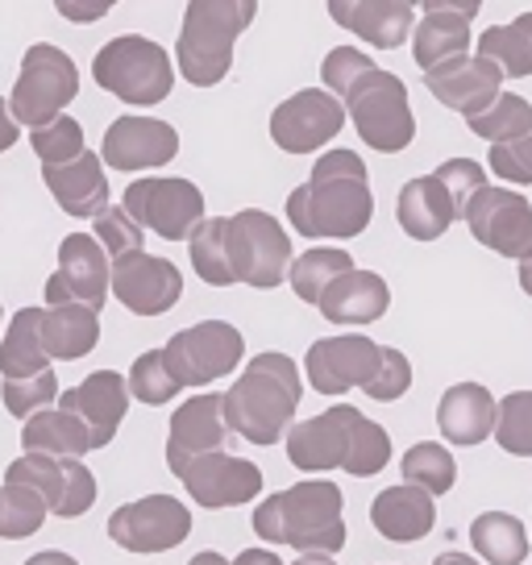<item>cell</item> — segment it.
Segmentation results:
<instances>
[{
    "mask_svg": "<svg viewBox=\"0 0 532 565\" xmlns=\"http://www.w3.org/2000/svg\"><path fill=\"white\" fill-rule=\"evenodd\" d=\"M188 249L195 275L213 287L249 282L258 291H270L284 282V275H291V242L284 225L263 209L204 221Z\"/></svg>",
    "mask_w": 532,
    "mask_h": 565,
    "instance_id": "6da1fadb",
    "label": "cell"
},
{
    "mask_svg": "<svg viewBox=\"0 0 532 565\" xmlns=\"http://www.w3.org/2000/svg\"><path fill=\"white\" fill-rule=\"evenodd\" d=\"M320 79H324V92H333L345 105L358 138L371 150H379V154L408 150L412 138H416V117H412L408 88H404L400 75L379 71L354 46H333L324 54Z\"/></svg>",
    "mask_w": 532,
    "mask_h": 565,
    "instance_id": "7a4b0ae2",
    "label": "cell"
},
{
    "mask_svg": "<svg viewBox=\"0 0 532 565\" xmlns=\"http://www.w3.org/2000/svg\"><path fill=\"white\" fill-rule=\"evenodd\" d=\"M374 216L371 179L366 162L354 150H329L312 167V179L287 195V221L304 237H338L350 242L366 233Z\"/></svg>",
    "mask_w": 532,
    "mask_h": 565,
    "instance_id": "3957f363",
    "label": "cell"
},
{
    "mask_svg": "<svg viewBox=\"0 0 532 565\" xmlns=\"http://www.w3.org/2000/svg\"><path fill=\"white\" fill-rule=\"evenodd\" d=\"M287 461L304 475L345 470L354 478H371L391 461V437L358 407L338 404L287 433Z\"/></svg>",
    "mask_w": 532,
    "mask_h": 565,
    "instance_id": "277c9868",
    "label": "cell"
},
{
    "mask_svg": "<svg viewBox=\"0 0 532 565\" xmlns=\"http://www.w3.org/2000/svg\"><path fill=\"white\" fill-rule=\"evenodd\" d=\"M254 532L266 545L300 548L304 557H333L345 548V499L338 482H296L254 508Z\"/></svg>",
    "mask_w": 532,
    "mask_h": 565,
    "instance_id": "5b68a950",
    "label": "cell"
},
{
    "mask_svg": "<svg viewBox=\"0 0 532 565\" xmlns=\"http://www.w3.org/2000/svg\"><path fill=\"white\" fill-rule=\"evenodd\" d=\"M300 371L287 353H258L225 391V420L249 445H279L296 428Z\"/></svg>",
    "mask_w": 532,
    "mask_h": 565,
    "instance_id": "8992f818",
    "label": "cell"
},
{
    "mask_svg": "<svg viewBox=\"0 0 532 565\" xmlns=\"http://www.w3.org/2000/svg\"><path fill=\"white\" fill-rule=\"evenodd\" d=\"M258 18L254 0H192L183 9L175 58L192 88H216L233 67V46Z\"/></svg>",
    "mask_w": 532,
    "mask_h": 565,
    "instance_id": "52a82bcc",
    "label": "cell"
},
{
    "mask_svg": "<svg viewBox=\"0 0 532 565\" xmlns=\"http://www.w3.org/2000/svg\"><path fill=\"white\" fill-rule=\"evenodd\" d=\"M487 188V167L475 159H449L433 175L408 179L395 200L400 230L412 242H437L458 216H466L470 200Z\"/></svg>",
    "mask_w": 532,
    "mask_h": 565,
    "instance_id": "ba28073f",
    "label": "cell"
},
{
    "mask_svg": "<svg viewBox=\"0 0 532 565\" xmlns=\"http://www.w3.org/2000/svg\"><path fill=\"white\" fill-rule=\"evenodd\" d=\"M92 79L134 108L162 105L175 88V67L159 42L142 34H121L105 42L100 54L92 58Z\"/></svg>",
    "mask_w": 532,
    "mask_h": 565,
    "instance_id": "9c48e42d",
    "label": "cell"
},
{
    "mask_svg": "<svg viewBox=\"0 0 532 565\" xmlns=\"http://www.w3.org/2000/svg\"><path fill=\"white\" fill-rule=\"evenodd\" d=\"M75 96H79V71H75L72 54L51 46V42H38L21 58L9 113L25 129H46L63 117V108L72 105Z\"/></svg>",
    "mask_w": 532,
    "mask_h": 565,
    "instance_id": "30bf717a",
    "label": "cell"
},
{
    "mask_svg": "<svg viewBox=\"0 0 532 565\" xmlns=\"http://www.w3.org/2000/svg\"><path fill=\"white\" fill-rule=\"evenodd\" d=\"M246 341L242 333L225 324V320H200L192 329H179L167 345H162V362L171 379L183 387H209L216 379H225L242 366Z\"/></svg>",
    "mask_w": 532,
    "mask_h": 565,
    "instance_id": "8fae6325",
    "label": "cell"
},
{
    "mask_svg": "<svg viewBox=\"0 0 532 565\" xmlns=\"http://www.w3.org/2000/svg\"><path fill=\"white\" fill-rule=\"evenodd\" d=\"M121 209L142 230L159 233L167 242H192L195 230L204 225V192L192 179H134L121 195Z\"/></svg>",
    "mask_w": 532,
    "mask_h": 565,
    "instance_id": "7c38bea8",
    "label": "cell"
},
{
    "mask_svg": "<svg viewBox=\"0 0 532 565\" xmlns=\"http://www.w3.org/2000/svg\"><path fill=\"white\" fill-rule=\"evenodd\" d=\"M4 482L38 491L46 512L58 515V520H75V515H84L96 503V475L75 458L21 454L13 466H4Z\"/></svg>",
    "mask_w": 532,
    "mask_h": 565,
    "instance_id": "4fadbf2b",
    "label": "cell"
},
{
    "mask_svg": "<svg viewBox=\"0 0 532 565\" xmlns=\"http://www.w3.org/2000/svg\"><path fill=\"white\" fill-rule=\"evenodd\" d=\"M108 536L125 553H171L192 536V512L183 508V499L146 494L108 515Z\"/></svg>",
    "mask_w": 532,
    "mask_h": 565,
    "instance_id": "5bb4252c",
    "label": "cell"
},
{
    "mask_svg": "<svg viewBox=\"0 0 532 565\" xmlns=\"http://www.w3.org/2000/svg\"><path fill=\"white\" fill-rule=\"evenodd\" d=\"M108 291H113V258L105 254V246L92 233L63 237L58 266H54V275L46 279V300H51V308L79 303V308L100 312Z\"/></svg>",
    "mask_w": 532,
    "mask_h": 565,
    "instance_id": "9a60e30c",
    "label": "cell"
},
{
    "mask_svg": "<svg viewBox=\"0 0 532 565\" xmlns=\"http://www.w3.org/2000/svg\"><path fill=\"white\" fill-rule=\"evenodd\" d=\"M466 225L499 258L524 263L532 254V204L512 188H482L466 209Z\"/></svg>",
    "mask_w": 532,
    "mask_h": 565,
    "instance_id": "2e32d148",
    "label": "cell"
},
{
    "mask_svg": "<svg viewBox=\"0 0 532 565\" xmlns=\"http://www.w3.org/2000/svg\"><path fill=\"white\" fill-rule=\"evenodd\" d=\"M345 105L333 92L304 88L270 113V141L287 154H312L345 129Z\"/></svg>",
    "mask_w": 532,
    "mask_h": 565,
    "instance_id": "e0dca14e",
    "label": "cell"
},
{
    "mask_svg": "<svg viewBox=\"0 0 532 565\" xmlns=\"http://www.w3.org/2000/svg\"><path fill=\"white\" fill-rule=\"evenodd\" d=\"M383 366V345L362 333H341V337H320L317 345L304 358L308 383L320 395H345L350 387H371L374 374Z\"/></svg>",
    "mask_w": 532,
    "mask_h": 565,
    "instance_id": "ac0fdd59",
    "label": "cell"
},
{
    "mask_svg": "<svg viewBox=\"0 0 532 565\" xmlns=\"http://www.w3.org/2000/svg\"><path fill=\"white\" fill-rule=\"evenodd\" d=\"M171 475L183 482V491L192 494L200 508H242L249 499L263 494V470L246 458L233 454H204V458L183 461Z\"/></svg>",
    "mask_w": 532,
    "mask_h": 565,
    "instance_id": "d6986e66",
    "label": "cell"
},
{
    "mask_svg": "<svg viewBox=\"0 0 532 565\" xmlns=\"http://www.w3.org/2000/svg\"><path fill=\"white\" fill-rule=\"evenodd\" d=\"M113 296L134 317H162L183 300V275L175 263L155 254H125L113 263Z\"/></svg>",
    "mask_w": 532,
    "mask_h": 565,
    "instance_id": "ffe728a7",
    "label": "cell"
},
{
    "mask_svg": "<svg viewBox=\"0 0 532 565\" xmlns=\"http://www.w3.org/2000/svg\"><path fill=\"white\" fill-rule=\"evenodd\" d=\"M503 79H508V75H503L491 58L466 54V58H454V63H445V67L428 71L425 88L433 92L449 113H461L466 121H475V117H482V113L503 96Z\"/></svg>",
    "mask_w": 532,
    "mask_h": 565,
    "instance_id": "44dd1931",
    "label": "cell"
},
{
    "mask_svg": "<svg viewBox=\"0 0 532 565\" xmlns=\"http://www.w3.org/2000/svg\"><path fill=\"white\" fill-rule=\"evenodd\" d=\"M179 154V134L155 117H117L105 129L100 159L117 171H155Z\"/></svg>",
    "mask_w": 532,
    "mask_h": 565,
    "instance_id": "7402d4cb",
    "label": "cell"
},
{
    "mask_svg": "<svg viewBox=\"0 0 532 565\" xmlns=\"http://www.w3.org/2000/svg\"><path fill=\"white\" fill-rule=\"evenodd\" d=\"M425 18L412 34V54H416V67L437 71L454 58H466L470 51V21L479 18V4H454V0H421Z\"/></svg>",
    "mask_w": 532,
    "mask_h": 565,
    "instance_id": "603a6c76",
    "label": "cell"
},
{
    "mask_svg": "<svg viewBox=\"0 0 532 565\" xmlns=\"http://www.w3.org/2000/svg\"><path fill=\"white\" fill-rule=\"evenodd\" d=\"M54 407L84 420V428L92 433V449H105L129 412V383L117 371H92L79 387L63 391Z\"/></svg>",
    "mask_w": 532,
    "mask_h": 565,
    "instance_id": "cb8c5ba5",
    "label": "cell"
},
{
    "mask_svg": "<svg viewBox=\"0 0 532 565\" xmlns=\"http://www.w3.org/2000/svg\"><path fill=\"white\" fill-rule=\"evenodd\" d=\"M230 420H225V395H195L183 399L171 416V437H167V466L179 470L183 461L204 458V454H225Z\"/></svg>",
    "mask_w": 532,
    "mask_h": 565,
    "instance_id": "d4e9b609",
    "label": "cell"
},
{
    "mask_svg": "<svg viewBox=\"0 0 532 565\" xmlns=\"http://www.w3.org/2000/svg\"><path fill=\"white\" fill-rule=\"evenodd\" d=\"M329 18L379 51H400L412 34L416 4L412 0H333Z\"/></svg>",
    "mask_w": 532,
    "mask_h": 565,
    "instance_id": "484cf974",
    "label": "cell"
},
{
    "mask_svg": "<svg viewBox=\"0 0 532 565\" xmlns=\"http://www.w3.org/2000/svg\"><path fill=\"white\" fill-rule=\"evenodd\" d=\"M499 404L482 383H458L437 404V428L449 445H482L496 437Z\"/></svg>",
    "mask_w": 532,
    "mask_h": 565,
    "instance_id": "4316f807",
    "label": "cell"
},
{
    "mask_svg": "<svg viewBox=\"0 0 532 565\" xmlns=\"http://www.w3.org/2000/svg\"><path fill=\"white\" fill-rule=\"evenodd\" d=\"M42 179H46V188L51 195L58 200V209L67 212V216H100L108 212L113 204V192H108V175H105V162L96 159V154H84V159L67 162V167H42Z\"/></svg>",
    "mask_w": 532,
    "mask_h": 565,
    "instance_id": "83f0119b",
    "label": "cell"
},
{
    "mask_svg": "<svg viewBox=\"0 0 532 565\" xmlns=\"http://www.w3.org/2000/svg\"><path fill=\"white\" fill-rule=\"evenodd\" d=\"M391 308V287L383 282V275L374 270H350L341 275L324 300H320V317L329 324H374L379 317H387Z\"/></svg>",
    "mask_w": 532,
    "mask_h": 565,
    "instance_id": "f1b7e54d",
    "label": "cell"
},
{
    "mask_svg": "<svg viewBox=\"0 0 532 565\" xmlns=\"http://www.w3.org/2000/svg\"><path fill=\"white\" fill-rule=\"evenodd\" d=\"M371 524L387 541L395 545H412V541H421L433 532L437 524V503H433V494L416 491V487H387L383 494H374L371 503Z\"/></svg>",
    "mask_w": 532,
    "mask_h": 565,
    "instance_id": "f546056e",
    "label": "cell"
},
{
    "mask_svg": "<svg viewBox=\"0 0 532 565\" xmlns=\"http://www.w3.org/2000/svg\"><path fill=\"white\" fill-rule=\"evenodd\" d=\"M100 341V312L79 308V303H63V308H46L42 317V350L54 362H79L84 353L96 350Z\"/></svg>",
    "mask_w": 532,
    "mask_h": 565,
    "instance_id": "4dcf8cb0",
    "label": "cell"
},
{
    "mask_svg": "<svg viewBox=\"0 0 532 565\" xmlns=\"http://www.w3.org/2000/svg\"><path fill=\"white\" fill-rule=\"evenodd\" d=\"M42 317L46 308H21L9 333L0 341V379H34L51 371V358L42 350Z\"/></svg>",
    "mask_w": 532,
    "mask_h": 565,
    "instance_id": "1f68e13d",
    "label": "cell"
},
{
    "mask_svg": "<svg viewBox=\"0 0 532 565\" xmlns=\"http://www.w3.org/2000/svg\"><path fill=\"white\" fill-rule=\"evenodd\" d=\"M25 454H46V458H84L92 454V433L84 428V420H75L72 412L51 407V412H38L34 420H25L21 433Z\"/></svg>",
    "mask_w": 532,
    "mask_h": 565,
    "instance_id": "d6a6232c",
    "label": "cell"
},
{
    "mask_svg": "<svg viewBox=\"0 0 532 565\" xmlns=\"http://www.w3.org/2000/svg\"><path fill=\"white\" fill-rule=\"evenodd\" d=\"M479 54L491 58L508 79H529L532 75V13H520L508 25H491L479 38Z\"/></svg>",
    "mask_w": 532,
    "mask_h": 565,
    "instance_id": "836d02e7",
    "label": "cell"
},
{
    "mask_svg": "<svg viewBox=\"0 0 532 565\" xmlns=\"http://www.w3.org/2000/svg\"><path fill=\"white\" fill-rule=\"evenodd\" d=\"M470 541L487 565H520L529 557V529L508 512H482L470 524Z\"/></svg>",
    "mask_w": 532,
    "mask_h": 565,
    "instance_id": "e575fe53",
    "label": "cell"
},
{
    "mask_svg": "<svg viewBox=\"0 0 532 565\" xmlns=\"http://www.w3.org/2000/svg\"><path fill=\"white\" fill-rule=\"evenodd\" d=\"M350 270H354V258H350L345 249L317 246V249H308V254H300V258L291 263V275H287V279H291V291H296L304 303L320 308L324 291H329L341 275H350Z\"/></svg>",
    "mask_w": 532,
    "mask_h": 565,
    "instance_id": "d590c367",
    "label": "cell"
},
{
    "mask_svg": "<svg viewBox=\"0 0 532 565\" xmlns=\"http://www.w3.org/2000/svg\"><path fill=\"white\" fill-rule=\"evenodd\" d=\"M400 470H404V482H408V487H416V491H425V494H445L458 482V461H454V454L437 441L412 445L408 454H404V466H400Z\"/></svg>",
    "mask_w": 532,
    "mask_h": 565,
    "instance_id": "8d00e7d4",
    "label": "cell"
},
{
    "mask_svg": "<svg viewBox=\"0 0 532 565\" xmlns=\"http://www.w3.org/2000/svg\"><path fill=\"white\" fill-rule=\"evenodd\" d=\"M470 125V134L482 141H491V146H503V141H515L532 134V105L524 96H515V92H503L496 105L487 108L482 117H475Z\"/></svg>",
    "mask_w": 532,
    "mask_h": 565,
    "instance_id": "74e56055",
    "label": "cell"
},
{
    "mask_svg": "<svg viewBox=\"0 0 532 565\" xmlns=\"http://www.w3.org/2000/svg\"><path fill=\"white\" fill-rule=\"evenodd\" d=\"M46 503H42V494L30 491V487H13V482H4L0 487V536L4 541H25V536H34L42 524H46Z\"/></svg>",
    "mask_w": 532,
    "mask_h": 565,
    "instance_id": "f35d334b",
    "label": "cell"
},
{
    "mask_svg": "<svg viewBox=\"0 0 532 565\" xmlns=\"http://www.w3.org/2000/svg\"><path fill=\"white\" fill-rule=\"evenodd\" d=\"M58 379L54 371L34 374V379H0V399H4V412L18 416V420H34L38 412H51L58 404Z\"/></svg>",
    "mask_w": 532,
    "mask_h": 565,
    "instance_id": "ab89813d",
    "label": "cell"
},
{
    "mask_svg": "<svg viewBox=\"0 0 532 565\" xmlns=\"http://www.w3.org/2000/svg\"><path fill=\"white\" fill-rule=\"evenodd\" d=\"M496 441L512 458H532V391H512L499 399Z\"/></svg>",
    "mask_w": 532,
    "mask_h": 565,
    "instance_id": "60d3db41",
    "label": "cell"
},
{
    "mask_svg": "<svg viewBox=\"0 0 532 565\" xmlns=\"http://www.w3.org/2000/svg\"><path fill=\"white\" fill-rule=\"evenodd\" d=\"M30 146H34V154L42 159V167H67V162L84 159L88 154V146H84V129L75 117H58L51 121L46 129H34L30 134Z\"/></svg>",
    "mask_w": 532,
    "mask_h": 565,
    "instance_id": "b9f144b4",
    "label": "cell"
},
{
    "mask_svg": "<svg viewBox=\"0 0 532 565\" xmlns=\"http://www.w3.org/2000/svg\"><path fill=\"white\" fill-rule=\"evenodd\" d=\"M129 395L142 399L146 407H159L179 395V383L171 379V371H167L162 350H146L142 358L134 362V371H129Z\"/></svg>",
    "mask_w": 532,
    "mask_h": 565,
    "instance_id": "7bdbcfd3",
    "label": "cell"
},
{
    "mask_svg": "<svg viewBox=\"0 0 532 565\" xmlns=\"http://www.w3.org/2000/svg\"><path fill=\"white\" fill-rule=\"evenodd\" d=\"M92 237L105 246V254L117 263V258H125V254H142V225L129 216L125 209H108L96 216V230H92Z\"/></svg>",
    "mask_w": 532,
    "mask_h": 565,
    "instance_id": "ee69618b",
    "label": "cell"
},
{
    "mask_svg": "<svg viewBox=\"0 0 532 565\" xmlns=\"http://www.w3.org/2000/svg\"><path fill=\"white\" fill-rule=\"evenodd\" d=\"M487 167H491L503 183L529 188L532 183V134H524V138H515V141H503V146H491Z\"/></svg>",
    "mask_w": 532,
    "mask_h": 565,
    "instance_id": "f6af8a7d",
    "label": "cell"
},
{
    "mask_svg": "<svg viewBox=\"0 0 532 565\" xmlns=\"http://www.w3.org/2000/svg\"><path fill=\"white\" fill-rule=\"evenodd\" d=\"M408 387H412L408 358H404L400 350H391V345H383V366H379L374 383L366 387V395H371L374 404H391V399H400Z\"/></svg>",
    "mask_w": 532,
    "mask_h": 565,
    "instance_id": "bcb514c9",
    "label": "cell"
},
{
    "mask_svg": "<svg viewBox=\"0 0 532 565\" xmlns=\"http://www.w3.org/2000/svg\"><path fill=\"white\" fill-rule=\"evenodd\" d=\"M13 141H18V121L9 113V100H0V154L13 150Z\"/></svg>",
    "mask_w": 532,
    "mask_h": 565,
    "instance_id": "7dc6e473",
    "label": "cell"
},
{
    "mask_svg": "<svg viewBox=\"0 0 532 565\" xmlns=\"http://www.w3.org/2000/svg\"><path fill=\"white\" fill-rule=\"evenodd\" d=\"M233 565H284V562H279L270 548H246V553H242Z\"/></svg>",
    "mask_w": 532,
    "mask_h": 565,
    "instance_id": "c3c4849f",
    "label": "cell"
},
{
    "mask_svg": "<svg viewBox=\"0 0 532 565\" xmlns=\"http://www.w3.org/2000/svg\"><path fill=\"white\" fill-rule=\"evenodd\" d=\"M25 565H79L72 553H58V548H46V553H34Z\"/></svg>",
    "mask_w": 532,
    "mask_h": 565,
    "instance_id": "681fc988",
    "label": "cell"
},
{
    "mask_svg": "<svg viewBox=\"0 0 532 565\" xmlns=\"http://www.w3.org/2000/svg\"><path fill=\"white\" fill-rule=\"evenodd\" d=\"M433 565H479V562H475V557H466V553H454V548H445V553Z\"/></svg>",
    "mask_w": 532,
    "mask_h": 565,
    "instance_id": "f907efd6",
    "label": "cell"
},
{
    "mask_svg": "<svg viewBox=\"0 0 532 565\" xmlns=\"http://www.w3.org/2000/svg\"><path fill=\"white\" fill-rule=\"evenodd\" d=\"M188 565H233V562H225L221 553H213V548H209V553H195V557Z\"/></svg>",
    "mask_w": 532,
    "mask_h": 565,
    "instance_id": "816d5d0a",
    "label": "cell"
},
{
    "mask_svg": "<svg viewBox=\"0 0 532 565\" xmlns=\"http://www.w3.org/2000/svg\"><path fill=\"white\" fill-rule=\"evenodd\" d=\"M520 287H524V291L532 296V254L524 258V263H520Z\"/></svg>",
    "mask_w": 532,
    "mask_h": 565,
    "instance_id": "f5cc1de1",
    "label": "cell"
},
{
    "mask_svg": "<svg viewBox=\"0 0 532 565\" xmlns=\"http://www.w3.org/2000/svg\"><path fill=\"white\" fill-rule=\"evenodd\" d=\"M291 565H333L329 557H300V562H291Z\"/></svg>",
    "mask_w": 532,
    "mask_h": 565,
    "instance_id": "db71d44e",
    "label": "cell"
}]
</instances>
